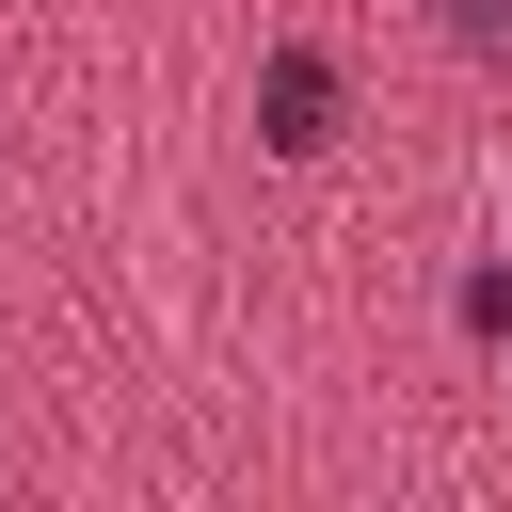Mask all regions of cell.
I'll return each instance as SVG.
<instances>
[{
	"label": "cell",
	"instance_id": "6da1fadb",
	"mask_svg": "<svg viewBox=\"0 0 512 512\" xmlns=\"http://www.w3.org/2000/svg\"><path fill=\"white\" fill-rule=\"evenodd\" d=\"M256 144H272V160H320V144H336V64H320V48H272V64H256Z\"/></svg>",
	"mask_w": 512,
	"mask_h": 512
},
{
	"label": "cell",
	"instance_id": "7a4b0ae2",
	"mask_svg": "<svg viewBox=\"0 0 512 512\" xmlns=\"http://www.w3.org/2000/svg\"><path fill=\"white\" fill-rule=\"evenodd\" d=\"M464 336H512V272H464Z\"/></svg>",
	"mask_w": 512,
	"mask_h": 512
},
{
	"label": "cell",
	"instance_id": "3957f363",
	"mask_svg": "<svg viewBox=\"0 0 512 512\" xmlns=\"http://www.w3.org/2000/svg\"><path fill=\"white\" fill-rule=\"evenodd\" d=\"M448 32L464 48H512V0H448Z\"/></svg>",
	"mask_w": 512,
	"mask_h": 512
}]
</instances>
